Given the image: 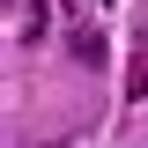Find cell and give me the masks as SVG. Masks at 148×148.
Here are the masks:
<instances>
[{
    "mask_svg": "<svg viewBox=\"0 0 148 148\" xmlns=\"http://www.w3.org/2000/svg\"><path fill=\"white\" fill-rule=\"evenodd\" d=\"M74 59L96 67V59H104V30H74Z\"/></svg>",
    "mask_w": 148,
    "mask_h": 148,
    "instance_id": "1",
    "label": "cell"
},
{
    "mask_svg": "<svg viewBox=\"0 0 148 148\" xmlns=\"http://www.w3.org/2000/svg\"><path fill=\"white\" fill-rule=\"evenodd\" d=\"M126 96H148V59H133V67H126Z\"/></svg>",
    "mask_w": 148,
    "mask_h": 148,
    "instance_id": "2",
    "label": "cell"
}]
</instances>
